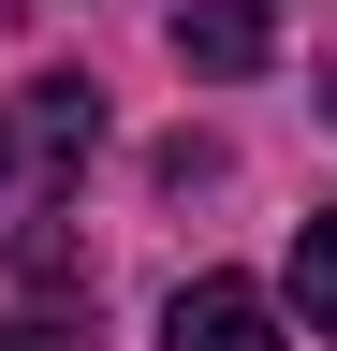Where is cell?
<instances>
[{"mask_svg":"<svg viewBox=\"0 0 337 351\" xmlns=\"http://www.w3.org/2000/svg\"><path fill=\"white\" fill-rule=\"evenodd\" d=\"M161 351H293V337H279V293H249V278H191L176 307H161Z\"/></svg>","mask_w":337,"mask_h":351,"instance_id":"1","label":"cell"},{"mask_svg":"<svg viewBox=\"0 0 337 351\" xmlns=\"http://www.w3.org/2000/svg\"><path fill=\"white\" fill-rule=\"evenodd\" d=\"M264 44H279L264 0H176V59L191 73H264Z\"/></svg>","mask_w":337,"mask_h":351,"instance_id":"2","label":"cell"},{"mask_svg":"<svg viewBox=\"0 0 337 351\" xmlns=\"http://www.w3.org/2000/svg\"><path fill=\"white\" fill-rule=\"evenodd\" d=\"M30 147H45V161H89L103 147V88L89 73H45V88H30Z\"/></svg>","mask_w":337,"mask_h":351,"instance_id":"3","label":"cell"},{"mask_svg":"<svg viewBox=\"0 0 337 351\" xmlns=\"http://www.w3.org/2000/svg\"><path fill=\"white\" fill-rule=\"evenodd\" d=\"M293 322H308V337H337V205H308V219H293Z\"/></svg>","mask_w":337,"mask_h":351,"instance_id":"4","label":"cell"},{"mask_svg":"<svg viewBox=\"0 0 337 351\" xmlns=\"http://www.w3.org/2000/svg\"><path fill=\"white\" fill-rule=\"evenodd\" d=\"M0 351H73V337H45V322H0Z\"/></svg>","mask_w":337,"mask_h":351,"instance_id":"5","label":"cell"},{"mask_svg":"<svg viewBox=\"0 0 337 351\" xmlns=\"http://www.w3.org/2000/svg\"><path fill=\"white\" fill-rule=\"evenodd\" d=\"M0 176H15V117H0Z\"/></svg>","mask_w":337,"mask_h":351,"instance_id":"6","label":"cell"}]
</instances>
